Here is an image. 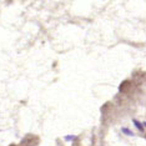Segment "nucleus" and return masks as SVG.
I'll list each match as a JSON object with an SVG mask.
<instances>
[{
	"mask_svg": "<svg viewBox=\"0 0 146 146\" xmlns=\"http://www.w3.org/2000/svg\"><path fill=\"white\" fill-rule=\"evenodd\" d=\"M38 144H39V139L35 135H28L21 142L23 146H38Z\"/></svg>",
	"mask_w": 146,
	"mask_h": 146,
	"instance_id": "nucleus-1",
	"label": "nucleus"
},
{
	"mask_svg": "<svg viewBox=\"0 0 146 146\" xmlns=\"http://www.w3.org/2000/svg\"><path fill=\"white\" fill-rule=\"evenodd\" d=\"M130 81H124V82H121V85H120V88H119V90H120L121 92H125L126 90H129V88H130Z\"/></svg>",
	"mask_w": 146,
	"mask_h": 146,
	"instance_id": "nucleus-2",
	"label": "nucleus"
},
{
	"mask_svg": "<svg viewBox=\"0 0 146 146\" xmlns=\"http://www.w3.org/2000/svg\"><path fill=\"white\" fill-rule=\"evenodd\" d=\"M134 124L136 125V126H137V129H139V130H140V131H144V127H142V125L140 124V122H139L137 120H134Z\"/></svg>",
	"mask_w": 146,
	"mask_h": 146,
	"instance_id": "nucleus-3",
	"label": "nucleus"
},
{
	"mask_svg": "<svg viewBox=\"0 0 146 146\" xmlns=\"http://www.w3.org/2000/svg\"><path fill=\"white\" fill-rule=\"evenodd\" d=\"M124 132H126V134H129V135H132V132L130 131V130H126V129H124V130H122Z\"/></svg>",
	"mask_w": 146,
	"mask_h": 146,
	"instance_id": "nucleus-4",
	"label": "nucleus"
},
{
	"mask_svg": "<svg viewBox=\"0 0 146 146\" xmlns=\"http://www.w3.org/2000/svg\"><path fill=\"white\" fill-rule=\"evenodd\" d=\"M145 125H146V124H145Z\"/></svg>",
	"mask_w": 146,
	"mask_h": 146,
	"instance_id": "nucleus-5",
	"label": "nucleus"
}]
</instances>
